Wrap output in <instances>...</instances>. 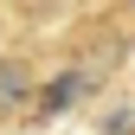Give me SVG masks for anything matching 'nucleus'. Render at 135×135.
Masks as SVG:
<instances>
[{
    "label": "nucleus",
    "instance_id": "f257e3e1",
    "mask_svg": "<svg viewBox=\"0 0 135 135\" xmlns=\"http://www.w3.org/2000/svg\"><path fill=\"white\" fill-rule=\"evenodd\" d=\"M84 84H90L84 71H64L58 84H45V97H39V109H64V103H77V97H84Z\"/></svg>",
    "mask_w": 135,
    "mask_h": 135
},
{
    "label": "nucleus",
    "instance_id": "f03ea898",
    "mask_svg": "<svg viewBox=\"0 0 135 135\" xmlns=\"http://www.w3.org/2000/svg\"><path fill=\"white\" fill-rule=\"evenodd\" d=\"M26 97H32V77H26V64H0V109L26 103Z\"/></svg>",
    "mask_w": 135,
    "mask_h": 135
}]
</instances>
